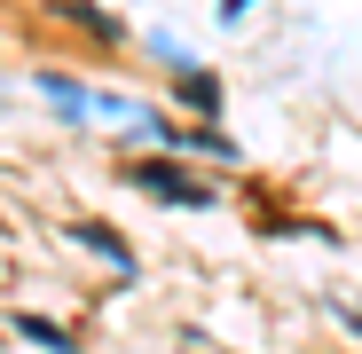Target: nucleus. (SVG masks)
<instances>
[{"label":"nucleus","instance_id":"3","mask_svg":"<svg viewBox=\"0 0 362 354\" xmlns=\"http://www.w3.org/2000/svg\"><path fill=\"white\" fill-rule=\"evenodd\" d=\"M40 87H47V102L64 110V118H95V95H87V87H71V79H55V71H47Z\"/></svg>","mask_w":362,"mask_h":354},{"label":"nucleus","instance_id":"5","mask_svg":"<svg viewBox=\"0 0 362 354\" xmlns=\"http://www.w3.org/2000/svg\"><path fill=\"white\" fill-rule=\"evenodd\" d=\"M252 8V0H221V24H236V16H245Z\"/></svg>","mask_w":362,"mask_h":354},{"label":"nucleus","instance_id":"2","mask_svg":"<svg viewBox=\"0 0 362 354\" xmlns=\"http://www.w3.org/2000/svg\"><path fill=\"white\" fill-rule=\"evenodd\" d=\"M79 244H87V252H103V260H110L118 276H127V268H134V252H127V236H110L103 220H79Z\"/></svg>","mask_w":362,"mask_h":354},{"label":"nucleus","instance_id":"4","mask_svg":"<svg viewBox=\"0 0 362 354\" xmlns=\"http://www.w3.org/2000/svg\"><path fill=\"white\" fill-rule=\"evenodd\" d=\"M16 331H24L32 346H47V354H71V346H79L71 331H55V323H40V315H16Z\"/></svg>","mask_w":362,"mask_h":354},{"label":"nucleus","instance_id":"1","mask_svg":"<svg viewBox=\"0 0 362 354\" xmlns=\"http://www.w3.org/2000/svg\"><path fill=\"white\" fill-rule=\"evenodd\" d=\"M134 182H142V189H158L165 205H213V197L189 182V173H173V165H134Z\"/></svg>","mask_w":362,"mask_h":354}]
</instances>
